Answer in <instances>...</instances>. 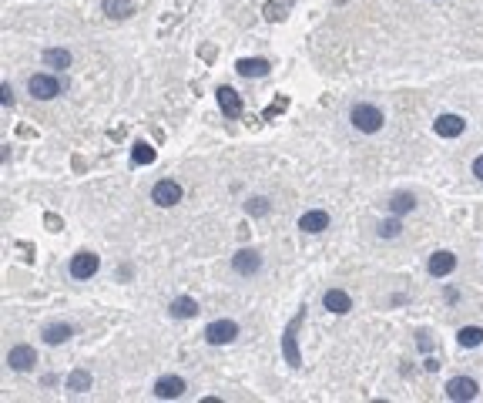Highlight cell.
Listing matches in <instances>:
<instances>
[{
    "instance_id": "7a4b0ae2",
    "label": "cell",
    "mask_w": 483,
    "mask_h": 403,
    "mask_svg": "<svg viewBox=\"0 0 483 403\" xmlns=\"http://www.w3.org/2000/svg\"><path fill=\"white\" fill-rule=\"evenodd\" d=\"M181 199H185V188H181L175 178H161V181L152 185V202L158 208H175Z\"/></svg>"
},
{
    "instance_id": "d4e9b609",
    "label": "cell",
    "mask_w": 483,
    "mask_h": 403,
    "mask_svg": "<svg viewBox=\"0 0 483 403\" xmlns=\"http://www.w3.org/2000/svg\"><path fill=\"white\" fill-rule=\"evenodd\" d=\"M245 212H249V215H255V219H262V215H269V212H272V202L262 199V195H255V199L245 202Z\"/></svg>"
},
{
    "instance_id": "7c38bea8",
    "label": "cell",
    "mask_w": 483,
    "mask_h": 403,
    "mask_svg": "<svg viewBox=\"0 0 483 403\" xmlns=\"http://www.w3.org/2000/svg\"><path fill=\"white\" fill-rule=\"evenodd\" d=\"M322 306L329 309L332 316H346V313H353V296L346 289H326L322 293Z\"/></svg>"
},
{
    "instance_id": "5b68a950",
    "label": "cell",
    "mask_w": 483,
    "mask_h": 403,
    "mask_svg": "<svg viewBox=\"0 0 483 403\" xmlns=\"http://www.w3.org/2000/svg\"><path fill=\"white\" fill-rule=\"evenodd\" d=\"M98 269H101V255L98 252H77L74 259H71V279H77V282L94 279Z\"/></svg>"
},
{
    "instance_id": "7402d4cb",
    "label": "cell",
    "mask_w": 483,
    "mask_h": 403,
    "mask_svg": "<svg viewBox=\"0 0 483 403\" xmlns=\"http://www.w3.org/2000/svg\"><path fill=\"white\" fill-rule=\"evenodd\" d=\"M101 7L107 17H118V21H125V17L134 14V3L131 0H101Z\"/></svg>"
},
{
    "instance_id": "2e32d148",
    "label": "cell",
    "mask_w": 483,
    "mask_h": 403,
    "mask_svg": "<svg viewBox=\"0 0 483 403\" xmlns=\"http://www.w3.org/2000/svg\"><path fill=\"white\" fill-rule=\"evenodd\" d=\"M71 336H74V329L68 326V323H48L44 333H41V340H44L48 346H64Z\"/></svg>"
},
{
    "instance_id": "4316f807",
    "label": "cell",
    "mask_w": 483,
    "mask_h": 403,
    "mask_svg": "<svg viewBox=\"0 0 483 403\" xmlns=\"http://www.w3.org/2000/svg\"><path fill=\"white\" fill-rule=\"evenodd\" d=\"M0 104H3V108H10V104H14V91H10V84H0Z\"/></svg>"
},
{
    "instance_id": "cb8c5ba5",
    "label": "cell",
    "mask_w": 483,
    "mask_h": 403,
    "mask_svg": "<svg viewBox=\"0 0 483 403\" xmlns=\"http://www.w3.org/2000/svg\"><path fill=\"white\" fill-rule=\"evenodd\" d=\"M380 239H400L403 235V215H389L386 222H380Z\"/></svg>"
},
{
    "instance_id": "603a6c76",
    "label": "cell",
    "mask_w": 483,
    "mask_h": 403,
    "mask_svg": "<svg viewBox=\"0 0 483 403\" xmlns=\"http://www.w3.org/2000/svg\"><path fill=\"white\" fill-rule=\"evenodd\" d=\"M457 343L463 346V350H477V346L483 343V329L480 326H460Z\"/></svg>"
},
{
    "instance_id": "9a60e30c",
    "label": "cell",
    "mask_w": 483,
    "mask_h": 403,
    "mask_svg": "<svg viewBox=\"0 0 483 403\" xmlns=\"http://www.w3.org/2000/svg\"><path fill=\"white\" fill-rule=\"evenodd\" d=\"M185 390H188L185 380L175 377V373H172V377H161L158 383H154V397H158V400H178Z\"/></svg>"
},
{
    "instance_id": "484cf974",
    "label": "cell",
    "mask_w": 483,
    "mask_h": 403,
    "mask_svg": "<svg viewBox=\"0 0 483 403\" xmlns=\"http://www.w3.org/2000/svg\"><path fill=\"white\" fill-rule=\"evenodd\" d=\"M131 161H134V165H152V161H154V148H152V145H145V141H141V145H134V148H131Z\"/></svg>"
},
{
    "instance_id": "4fadbf2b",
    "label": "cell",
    "mask_w": 483,
    "mask_h": 403,
    "mask_svg": "<svg viewBox=\"0 0 483 403\" xmlns=\"http://www.w3.org/2000/svg\"><path fill=\"white\" fill-rule=\"evenodd\" d=\"M433 131H436L440 138H460V135L466 131V118H463V115H440V118L433 121Z\"/></svg>"
},
{
    "instance_id": "e0dca14e",
    "label": "cell",
    "mask_w": 483,
    "mask_h": 403,
    "mask_svg": "<svg viewBox=\"0 0 483 403\" xmlns=\"http://www.w3.org/2000/svg\"><path fill=\"white\" fill-rule=\"evenodd\" d=\"M269 68H272V64H269L265 57H242V61L235 64V71H238L242 77H265L269 75Z\"/></svg>"
},
{
    "instance_id": "44dd1931",
    "label": "cell",
    "mask_w": 483,
    "mask_h": 403,
    "mask_svg": "<svg viewBox=\"0 0 483 403\" xmlns=\"http://www.w3.org/2000/svg\"><path fill=\"white\" fill-rule=\"evenodd\" d=\"M416 208V195L413 192H396L393 199H389V212L393 215H409Z\"/></svg>"
},
{
    "instance_id": "5bb4252c",
    "label": "cell",
    "mask_w": 483,
    "mask_h": 403,
    "mask_svg": "<svg viewBox=\"0 0 483 403\" xmlns=\"http://www.w3.org/2000/svg\"><path fill=\"white\" fill-rule=\"evenodd\" d=\"M215 98H218V108H222V115H225V118H238V115H242V98H238V91H235V88L222 84V88L215 91Z\"/></svg>"
},
{
    "instance_id": "9c48e42d",
    "label": "cell",
    "mask_w": 483,
    "mask_h": 403,
    "mask_svg": "<svg viewBox=\"0 0 483 403\" xmlns=\"http://www.w3.org/2000/svg\"><path fill=\"white\" fill-rule=\"evenodd\" d=\"M477 393H480V383L473 377H453L446 383V397L450 400H477Z\"/></svg>"
},
{
    "instance_id": "ba28073f",
    "label": "cell",
    "mask_w": 483,
    "mask_h": 403,
    "mask_svg": "<svg viewBox=\"0 0 483 403\" xmlns=\"http://www.w3.org/2000/svg\"><path fill=\"white\" fill-rule=\"evenodd\" d=\"M232 269H235L238 276H258V273H262V252L238 249L232 255Z\"/></svg>"
},
{
    "instance_id": "ffe728a7",
    "label": "cell",
    "mask_w": 483,
    "mask_h": 403,
    "mask_svg": "<svg viewBox=\"0 0 483 403\" xmlns=\"http://www.w3.org/2000/svg\"><path fill=\"white\" fill-rule=\"evenodd\" d=\"M71 61H74V57H71V50L68 48H48L44 50V64H48V68L64 71V68H71Z\"/></svg>"
},
{
    "instance_id": "8992f818",
    "label": "cell",
    "mask_w": 483,
    "mask_h": 403,
    "mask_svg": "<svg viewBox=\"0 0 483 403\" xmlns=\"http://www.w3.org/2000/svg\"><path fill=\"white\" fill-rule=\"evenodd\" d=\"M305 320V313L299 309V316L285 326V333H282V353H285V363L289 366H299L302 363V353H299V343H296V329H299V323Z\"/></svg>"
},
{
    "instance_id": "ac0fdd59",
    "label": "cell",
    "mask_w": 483,
    "mask_h": 403,
    "mask_svg": "<svg viewBox=\"0 0 483 403\" xmlns=\"http://www.w3.org/2000/svg\"><path fill=\"white\" fill-rule=\"evenodd\" d=\"M168 313H172L175 320H195V316H198V302L192 299V296H178V299H172Z\"/></svg>"
},
{
    "instance_id": "3957f363",
    "label": "cell",
    "mask_w": 483,
    "mask_h": 403,
    "mask_svg": "<svg viewBox=\"0 0 483 403\" xmlns=\"http://www.w3.org/2000/svg\"><path fill=\"white\" fill-rule=\"evenodd\" d=\"M238 340V323L235 320H215L205 326V343L208 346H229Z\"/></svg>"
},
{
    "instance_id": "d6986e66",
    "label": "cell",
    "mask_w": 483,
    "mask_h": 403,
    "mask_svg": "<svg viewBox=\"0 0 483 403\" xmlns=\"http://www.w3.org/2000/svg\"><path fill=\"white\" fill-rule=\"evenodd\" d=\"M91 383H94V377H91L88 370H71V377H68V393H71V397H81V393L91 390Z\"/></svg>"
},
{
    "instance_id": "f1b7e54d",
    "label": "cell",
    "mask_w": 483,
    "mask_h": 403,
    "mask_svg": "<svg viewBox=\"0 0 483 403\" xmlns=\"http://www.w3.org/2000/svg\"><path fill=\"white\" fill-rule=\"evenodd\" d=\"M443 296H446V302H457L460 299V293L453 289V286H446V293H443Z\"/></svg>"
},
{
    "instance_id": "277c9868",
    "label": "cell",
    "mask_w": 483,
    "mask_h": 403,
    "mask_svg": "<svg viewBox=\"0 0 483 403\" xmlns=\"http://www.w3.org/2000/svg\"><path fill=\"white\" fill-rule=\"evenodd\" d=\"M27 91H30V98H37V101H54L64 88H61V81L54 75H30L27 77Z\"/></svg>"
},
{
    "instance_id": "83f0119b",
    "label": "cell",
    "mask_w": 483,
    "mask_h": 403,
    "mask_svg": "<svg viewBox=\"0 0 483 403\" xmlns=\"http://www.w3.org/2000/svg\"><path fill=\"white\" fill-rule=\"evenodd\" d=\"M473 175L483 181V155H477V158H473Z\"/></svg>"
},
{
    "instance_id": "52a82bcc",
    "label": "cell",
    "mask_w": 483,
    "mask_h": 403,
    "mask_svg": "<svg viewBox=\"0 0 483 403\" xmlns=\"http://www.w3.org/2000/svg\"><path fill=\"white\" fill-rule=\"evenodd\" d=\"M34 363H37V350H34V346H27V343H17V346H10V350H7V366H10L14 373H27V370H34Z\"/></svg>"
},
{
    "instance_id": "6da1fadb",
    "label": "cell",
    "mask_w": 483,
    "mask_h": 403,
    "mask_svg": "<svg viewBox=\"0 0 483 403\" xmlns=\"http://www.w3.org/2000/svg\"><path fill=\"white\" fill-rule=\"evenodd\" d=\"M349 121L356 131L362 135H380L382 125H386V115H382L376 104H369V101H356L353 108H349Z\"/></svg>"
},
{
    "instance_id": "8fae6325",
    "label": "cell",
    "mask_w": 483,
    "mask_h": 403,
    "mask_svg": "<svg viewBox=\"0 0 483 403\" xmlns=\"http://www.w3.org/2000/svg\"><path fill=\"white\" fill-rule=\"evenodd\" d=\"M329 212H322V208H309L299 215V228H302L305 235H319V232H326L329 228Z\"/></svg>"
},
{
    "instance_id": "30bf717a",
    "label": "cell",
    "mask_w": 483,
    "mask_h": 403,
    "mask_svg": "<svg viewBox=\"0 0 483 403\" xmlns=\"http://www.w3.org/2000/svg\"><path fill=\"white\" fill-rule=\"evenodd\" d=\"M427 269H430V276H433V279H446V276H453V269H457V255H453L450 249L433 252V255H430V262H427Z\"/></svg>"
}]
</instances>
